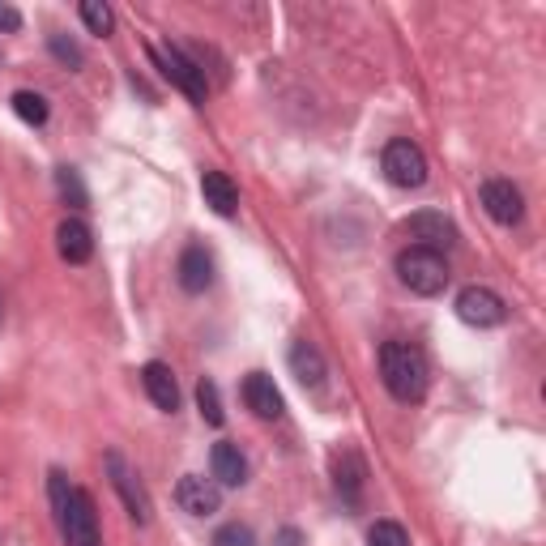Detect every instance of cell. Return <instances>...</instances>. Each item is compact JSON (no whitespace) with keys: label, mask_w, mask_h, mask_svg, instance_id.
Listing matches in <instances>:
<instances>
[{"label":"cell","mask_w":546,"mask_h":546,"mask_svg":"<svg viewBox=\"0 0 546 546\" xmlns=\"http://www.w3.org/2000/svg\"><path fill=\"white\" fill-rule=\"evenodd\" d=\"M380 380L397 401H423L427 393V359L410 342H384L380 346Z\"/></svg>","instance_id":"1"},{"label":"cell","mask_w":546,"mask_h":546,"mask_svg":"<svg viewBox=\"0 0 546 546\" xmlns=\"http://www.w3.org/2000/svg\"><path fill=\"white\" fill-rule=\"evenodd\" d=\"M397 278H401V286L406 291H414V295H423V299H431V295H440L444 286H448V261L440 252H431V248H406L397 256Z\"/></svg>","instance_id":"2"},{"label":"cell","mask_w":546,"mask_h":546,"mask_svg":"<svg viewBox=\"0 0 546 546\" xmlns=\"http://www.w3.org/2000/svg\"><path fill=\"white\" fill-rule=\"evenodd\" d=\"M150 60L158 64V73H163L175 90H184L197 107L205 103V94H210V82H205V69H201L197 60H188L180 47H171V43H167V47H150Z\"/></svg>","instance_id":"3"},{"label":"cell","mask_w":546,"mask_h":546,"mask_svg":"<svg viewBox=\"0 0 546 546\" xmlns=\"http://www.w3.org/2000/svg\"><path fill=\"white\" fill-rule=\"evenodd\" d=\"M60 534L69 546H103V534H99V517H94V500L82 491V487H73L69 491V504L60 508Z\"/></svg>","instance_id":"4"},{"label":"cell","mask_w":546,"mask_h":546,"mask_svg":"<svg viewBox=\"0 0 546 546\" xmlns=\"http://www.w3.org/2000/svg\"><path fill=\"white\" fill-rule=\"evenodd\" d=\"M103 461H107L111 487H116V495H120L124 508H128V517H133L137 525H146L150 512H154V504H150V491H146V483H141V474H137L120 453H107Z\"/></svg>","instance_id":"5"},{"label":"cell","mask_w":546,"mask_h":546,"mask_svg":"<svg viewBox=\"0 0 546 546\" xmlns=\"http://www.w3.org/2000/svg\"><path fill=\"white\" fill-rule=\"evenodd\" d=\"M380 163H384L389 184H397V188H423L427 184V154L414 146V141H406V137L389 141Z\"/></svg>","instance_id":"6"},{"label":"cell","mask_w":546,"mask_h":546,"mask_svg":"<svg viewBox=\"0 0 546 546\" xmlns=\"http://www.w3.org/2000/svg\"><path fill=\"white\" fill-rule=\"evenodd\" d=\"M457 316L465 320V325H474V329H495V325H504V299L487 291V286H465V291L457 295Z\"/></svg>","instance_id":"7"},{"label":"cell","mask_w":546,"mask_h":546,"mask_svg":"<svg viewBox=\"0 0 546 546\" xmlns=\"http://www.w3.org/2000/svg\"><path fill=\"white\" fill-rule=\"evenodd\" d=\"M406 235L414 239V248H431V252H440V256L448 248H457V227L444 214H436V210H423V214L406 218Z\"/></svg>","instance_id":"8"},{"label":"cell","mask_w":546,"mask_h":546,"mask_svg":"<svg viewBox=\"0 0 546 546\" xmlns=\"http://www.w3.org/2000/svg\"><path fill=\"white\" fill-rule=\"evenodd\" d=\"M175 504H180L188 517H214L222 508V491L214 478H201V474H184L180 487H175Z\"/></svg>","instance_id":"9"},{"label":"cell","mask_w":546,"mask_h":546,"mask_svg":"<svg viewBox=\"0 0 546 546\" xmlns=\"http://www.w3.org/2000/svg\"><path fill=\"white\" fill-rule=\"evenodd\" d=\"M483 210L500 222V227H517L525 218V197L512 180H487L483 184Z\"/></svg>","instance_id":"10"},{"label":"cell","mask_w":546,"mask_h":546,"mask_svg":"<svg viewBox=\"0 0 546 546\" xmlns=\"http://www.w3.org/2000/svg\"><path fill=\"white\" fill-rule=\"evenodd\" d=\"M141 389H146V397H150L163 414H175V410H180V384H175V372H171L167 363L154 359V363L141 367Z\"/></svg>","instance_id":"11"},{"label":"cell","mask_w":546,"mask_h":546,"mask_svg":"<svg viewBox=\"0 0 546 546\" xmlns=\"http://www.w3.org/2000/svg\"><path fill=\"white\" fill-rule=\"evenodd\" d=\"M175 273H180V286L188 295H201V291H210V282H214V256L205 252L201 244H188L180 252V265H175Z\"/></svg>","instance_id":"12"},{"label":"cell","mask_w":546,"mask_h":546,"mask_svg":"<svg viewBox=\"0 0 546 546\" xmlns=\"http://www.w3.org/2000/svg\"><path fill=\"white\" fill-rule=\"evenodd\" d=\"M363 483H367V465L355 448H342V453L333 457V487L342 491L346 504H359L363 500Z\"/></svg>","instance_id":"13"},{"label":"cell","mask_w":546,"mask_h":546,"mask_svg":"<svg viewBox=\"0 0 546 546\" xmlns=\"http://www.w3.org/2000/svg\"><path fill=\"white\" fill-rule=\"evenodd\" d=\"M244 401L256 419H265V423L282 419V393H278V384H273V376H265V372H252L244 380Z\"/></svg>","instance_id":"14"},{"label":"cell","mask_w":546,"mask_h":546,"mask_svg":"<svg viewBox=\"0 0 546 546\" xmlns=\"http://www.w3.org/2000/svg\"><path fill=\"white\" fill-rule=\"evenodd\" d=\"M56 248L69 265H86L94 256V235H90V227L82 218H64L56 227Z\"/></svg>","instance_id":"15"},{"label":"cell","mask_w":546,"mask_h":546,"mask_svg":"<svg viewBox=\"0 0 546 546\" xmlns=\"http://www.w3.org/2000/svg\"><path fill=\"white\" fill-rule=\"evenodd\" d=\"M201 197L218 218H235L239 214V188L227 171H205L201 175Z\"/></svg>","instance_id":"16"},{"label":"cell","mask_w":546,"mask_h":546,"mask_svg":"<svg viewBox=\"0 0 546 546\" xmlns=\"http://www.w3.org/2000/svg\"><path fill=\"white\" fill-rule=\"evenodd\" d=\"M210 470H214V483L218 487H244L248 483V461H244V453H239V444H231V440H218L214 444Z\"/></svg>","instance_id":"17"},{"label":"cell","mask_w":546,"mask_h":546,"mask_svg":"<svg viewBox=\"0 0 546 546\" xmlns=\"http://www.w3.org/2000/svg\"><path fill=\"white\" fill-rule=\"evenodd\" d=\"M291 372L295 380L303 384V389H320L329 376V367H325V355L316 350V342H295L291 346Z\"/></svg>","instance_id":"18"},{"label":"cell","mask_w":546,"mask_h":546,"mask_svg":"<svg viewBox=\"0 0 546 546\" xmlns=\"http://www.w3.org/2000/svg\"><path fill=\"white\" fill-rule=\"evenodd\" d=\"M56 192L64 197V205H73V210H86V205H90V192H86L82 175H77L73 167H60L56 171Z\"/></svg>","instance_id":"19"},{"label":"cell","mask_w":546,"mask_h":546,"mask_svg":"<svg viewBox=\"0 0 546 546\" xmlns=\"http://www.w3.org/2000/svg\"><path fill=\"white\" fill-rule=\"evenodd\" d=\"M197 406H201V419L210 423V427H222V419H227V414H222V397H218V384L214 380H201L197 384Z\"/></svg>","instance_id":"20"},{"label":"cell","mask_w":546,"mask_h":546,"mask_svg":"<svg viewBox=\"0 0 546 546\" xmlns=\"http://www.w3.org/2000/svg\"><path fill=\"white\" fill-rule=\"evenodd\" d=\"M13 111H18L26 124H43L47 120V103H43V94H35V90H18V94H13Z\"/></svg>","instance_id":"21"},{"label":"cell","mask_w":546,"mask_h":546,"mask_svg":"<svg viewBox=\"0 0 546 546\" xmlns=\"http://www.w3.org/2000/svg\"><path fill=\"white\" fill-rule=\"evenodd\" d=\"M82 22L94 30V35H111V26H116V13H111L103 0H82Z\"/></svg>","instance_id":"22"},{"label":"cell","mask_w":546,"mask_h":546,"mask_svg":"<svg viewBox=\"0 0 546 546\" xmlns=\"http://www.w3.org/2000/svg\"><path fill=\"white\" fill-rule=\"evenodd\" d=\"M367 546H410V538L397 521H376L372 529H367Z\"/></svg>","instance_id":"23"},{"label":"cell","mask_w":546,"mask_h":546,"mask_svg":"<svg viewBox=\"0 0 546 546\" xmlns=\"http://www.w3.org/2000/svg\"><path fill=\"white\" fill-rule=\"evenodd\" d=\"M214 546H256V538H252V529H248V525L231 521V525H222L218 534H214Z\"/></svg>","instance_id":"24"},{"label":"cell","mask_w":546,"mask_h":546,"mask_svg":"<svg viewBox=\"0 0 546 546\" xmlns=\"http://www.w3.org/2000/svg\"><path fill=\"white\" fill-rule=\"evenodd\" d=\"M52 56L60 64H69V69H82V47H77L73 39H64V35H52Z\"/></svg>","instance_id":"25"},{"label":"cell","mask_w":546,"mask_h":546,"mask_svg":"<svg viewBox=\"0 0 546 546\" xmlns=\"http://www.w3.org/2000/svg\"><path fill=\"white\" fill-rule=\"evenodd\" d=\"M22 26V13L13 5H0V30H18Z\"/></svg>","instance_id":"26"},{"label":"cell","mask_w":546,"mask_h":546,"mask_svg":"<svg viewBox=\"0 0 546 546\" xmlns=\"http://www.w3.org/2000/svg\"><path fill=\"white\" fill-rule=\"evenodd\" d=\"M278 546H299V534H295V529H282V534H278Z\"/></svg>","instance_id":"27"}]
</instances>
